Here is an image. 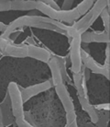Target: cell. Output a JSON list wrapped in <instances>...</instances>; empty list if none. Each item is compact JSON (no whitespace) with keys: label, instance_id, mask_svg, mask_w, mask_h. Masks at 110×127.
<instances>
[{"label":"cell","instance_id":"obj_1","mask_svg":"<svg viewBox=\"0 0 110 127\" xmlns=\"http://www.w3.org/2000/svg\"><path fill=\"white\" fill-rule=\"evenodd\" d=\"M24 26H28L32 28H37V29H43L49 30V31H54L62 34L66 35V31L68 26L64 25L63 22L57 21L54 19H51L48 17L42 16H22L15 19L14 21L7 25L6 30L3 32V36L6 38H10V35L12 34L15 30L24 27Z\"/></svg>","mask_w":110,"mask_h":127},{"label":"cell","instance_id":"obj_2","mask_svg":"<svg viewBox=\"0 0 110 127\" xmlns=\"http://www.w3.org/2000/svg\"><path fill=\"white\" fill-rule=\"evenodd\" d=\"M95 0H83L78 6L74 8H71L69 10L54 9L46 4L37 2L36 9L40 12L43 13L48 18L51 19L66 23H74L79 19L85 15L88 10L92 7Z\"/></svg>","mask_w":110,"mask_h":127},{"label":"cell","instance_id":"obj_3","mask_svg":"<svg viewBox=\"0 0 110 127\" xmlns=\"http://www.w3.org/2000/svg\"><path fill=\"white\" fill-rule=\"evenodd\" d=\"M109 6V0H95L92 7L85 13L81 19L72 24V28L82 34L90 28L93 23L98 19L101 12Z\"/></svg>","mask_w":110,"mask_h":127},{"label":"cell","instance_id":"obj_4","mask_svg":"<svg viewBox=\"0 0 110 127\" xmlns=\"http://www.w3.org/2000/svg\"><path fill=\"white\" fill-rule=\"evenodd\" d=\"M66 35L71 38L70 42V60H71V70L72 73H80L83 68L81 52H82V41L81 34L72 27H68Z\"/></svg>","mask_w":110,"mask_h":127},{"label":"cell","instance_id":"obj_5","mask_svg":"<svg viewBox=\"0 0 110 127\" xmlns=\"http://www.w3.org/2000/svg\"><path fill=\"white\" fill-rule=\"evenodd\" d=\"M8 97L11 103L13 116L16 119L25 118V111H24V101L22 98L21 90L19 89V85L16 82H10L7 87Z\"/></svg>","mask_w":110,"mask_h":127},{"label":"cell","instance_id":"obj_6","mask_svg":"<svg viewBox=\"0 0 110 127\" xmlns=\"http://www.w3.org/2000/svg\"><path fill=\"white\" fill-rule=\"evenodd\" d=\"M81 58H82L83 64L85 65V67L90 70V72L98 74V75H102V76H106V78H107V79L110 78V68L105 66V65H100L96 61H94L83 49L82 52H81Z\"/></svg>","mask_w":110,"mask_h":127},{"label":"cell","instance_id":"obj_7","mask_svg":"<svg viewBox=\"0 0 110 127\" xmlns=\"http://www.w3.org/2000/svg\"><path fill=\"white\" fill-rule=\"evenodd\" d=\"M50 88H51V83L49 80L41 83H38V84H35V85H32L30 87L26 88V89H24L21 91L23 101H28V99L31 98L32 97L38 95V94H40L41 92L47 91Z\"/></svg>","mask_w":110,"mask_h":127},{"label":"cell","instance_id":"obj_8","mask_svg":"<svg viewBox=\"0 0 110 127\" xmlns=\"http://www.w3.org/2000/svg\"><path fill=\"white\" fill-rule=\"evenodd\" d=\"M3 54L17 58H25L28 57V52H27V45H14L12 41H10L6 42L1 49Z\"/></svg>","mask_w":110,"mask_h":127},{"label":"cell","instance_id":"obj_9","mask_svg":"<svg viewBox=\"0 0 110 127\" xmlns=\"http://www.w3.org/2000/svg\"><path fill=\"white\" fill-rule=\"evenodd\" d=\"M55 91H56L57 95L60 98L61 102H62L66 112L74 111V104L72 102L68 89H67L65 85L63 84V82L55 86Z\"/></svg>","mask_w":110,"mask_h":127},{"label":"cell","instance_id":"obj_10","mask_svg":"<svg viewBox=\"0 0 110 127\" xmlns=\"http://www.w3.org/2000/svg\"><path fill=\"white\" fill-rule=\"evenodd\" d=\"M28 57L33 58L43 63H48L51 58L50 52L42 47H39L36 45H27Z\"/></svg>","mask_w":110,"mask_h":127},{"label":"cell","instance_id":"obj_11","mask_svg":"<svg viewBox=\"0 0 110 127\" xmlns=\"http://www.w3.org/2000/svg\"><path fill=\"white\" fill-rule=\"evenodd\" d=\"M109 34L106 32H85L81 34L82 42H106L109 43Z\"/></svg>","mask_w":110,"mask_h":127},{"label":"cell","instance_id":"obj_12","mask_svg":"<svg viewBox=\"0 0 110 127\" xmlns=\"http://www.w3.org/2000/svg\"><path fill=\"white\" fill-rule=\"evenodd\" d=\"M37 1L34 0H12L11 1V10H20V11H31L37 10Z\"/></svg>","mask_w":110,"mask_h":127},{"label":"cell","instance_id":"obj_13","mask_svg":"<svg viewBox=\"0 0 110 127\" xmlns=\"http://www.w3.org/2000/svg\"><path fill=\"white\" fill-rule=\"evenodd\" d=\"M47 64L49 65V68L50 69V72H51V78H52V82H53L54 86L63 83V76H62V73H61L59 64H58L57 58L51 57Z\"/></svg>","mask_w":110,"mask_h":127},{"label":"cell","instance_id":"obj_14","mask_svg":"<svg viewBox=\"0 0 110 127\" xmlns=\"http://www.w3.org/2000/svg\"><path fill=\"white\" fill-rule=\"evenodd\" d=\"M79 102L81 104V107L83 108V110L85 111H86L89 115V117L91 119L92 123L96 124L99 120L97 115V112L95 111L94 106L90 104V102L88 100V97H85V96H78Z\"/></svg>","mask_w":110,"mask_h":127},{"label":"cell","instance_id":"obj_15","mask_svg":"<svg viewBox=\"0 0 110 127\" xmlns=\"http://www.w3.org/2000/svg\"><path fill=\"white\" fill-rule=\"evenodd\" d=\"M73 74V83L75 86L76 89H77V93L78 96H85L87 97V89H86V80L83 77L82 73H72Z\"/></svg>","mask_w":110,"mask_h":127},{"label":"cell","instance_id":"obj_16","mask_svg":"<svg viewBox=\"0 0 110 127\" xmlns=\"http://www.w3.org/2000/svg\"><path fill=\"white\" fill-rule=\"evenodd\" d=\"M101 18L103 19V23H104L105 32L109 34L110 32V17H109V9L108 7H106L100 14Z\"/></svg>","mask_w":110,"mask_h":127},{"label":"cell","instance_id":"obj_17","mask_svg":"<svg viewBox=\"0 0 110 127\" xmlns=\"http://www.w3.org/2000/svg\"><path fill=\"white\" fill-rule=\"evenodd\" d=\"M57 61H58V64H59V67H60L63 79H65V80H67V81H69V78H68V76H67V73H66L65 60L62 57H58L57 58Z\"/></svg>","mask_w":110,"mask_h":127},{"label":"cell","instance_id":"obj_18","mask_svg":"<svg viewBox=\"0 0 110 127\" xmlns=\"http://www.w3.org/2000/svg\"><path fill=\"white\" fill-rule=\"evenodd\" d=\"M11 10V0H0V12Z\"/></svg>","mask_w":110,"mask_h":127},{"label":"cell","instance_id":"obj_19","mask_svg":"<svg viewBox=\"0 0 110 127\" xmlns=\"http://www.w3.org/2000/svg\"><path fill=\"white\" fill-rule=\"evenodd\" d=\"M76 113L74 111H68V112H66V123L67 124H71L72 122L76 121Z\"/></svg>","mask_w":110,"mask_h":127},{"label":"cell","instance_id":"obj_20","mask_svg":"<svg viewBox=\"0 0 110 127\" xmlns=\"http://www.w3.org/2000/svg\"><path fill=\"white\" fill-rule=\"evenodd\" d=\"M34 1L46 4V5H48V6H50V7L54 8V9H60V7H59V6H58V4H57L54 0H34Z\"/></svg>","mask_w":110,"mask_h":127},{"label":"cell","instance_id":"obj_21","mask_svg":"<svg viewBox=\"0 0 110 127\" xmlns=\"http://www.w3.org/2000/svg\"><path fill=\"white\" fill-rule=\"evenodd\" d=\"M16 124L19 127H34L31 124L28 123L25 120V118H20V119H16Z\"/></svg>","mask_w":110,"mask_h":127},{"label":"cell","instance_id":"obj_22","mask_svg":"<svg viewBox=\"0 0 110 127\" xmlns=\"http://www.w3.org/2000/svg\"><path fill=\"white\" fill-rule=\"evenodd\" d=\"M75 0H64L63 3V6H62V9L63 10H69L72 8V4L74 3Z\"/></svg>","mask_w":110,"mask_h":127},{"label":"cell","instance_id":"obj_23","mask_svg":"<svg viewBox=\"0 0 110 127\" xmlns=\"http://www.w3.org/2000/svg\"><path fill=\"white\" fill-rule=\"evenodd\" d=\"M11 41L10 38H6V37H4L2 34L0 35V52H1V49L3 48L4 45L6 44V42H8V41Z\"/></svg>","mask_w":110,"mask_h":127},{"label":"cell","instance_id":"obj_24","mask_svg":"<svg viewBox=\"0 0 110 127\" xmlns=\"http://www.w3.org/2000/svg\"><path fill=\"white\" fill-rule=\"evenodd\" d=\"M0 127H5V124H4V119H3V111H2L1 106H0Z\"/></svg>","mask_w":110,"mask_h":127},{"label":"cell","instance_id":"obj_25","mask_svg":"<svg viewBox=\"0 0 110 127\" xmlns=\"http://www.w3.org/2000/svg\"><path fill=\"white\" fill-rule=\"evenodd\" d=\"M6 27H7V25H6V24H4V23H2V22H0V32H4L6 30Z\"/></svg>","mask_w":110,"mask_h":127},{"label":"cell","instance_id":"obj_26","mask_svg":"<svg viewBox=\"0 0 110 127\" xmlns=\"http://www.w3.org/2000/svg\"><path fill=\"white\" fill-rule=\"evenodd\" d=\"M67 127H78V124H77V122L74 121L71 123V124H67Z\"/></svg>","mask_w":110,"mask_h":127},{"label":"cell","instance_id":"obj_27","mask_svg":"<svg viewBox=\"0 0 110 127\" xmlns=\"http://www.w3.org/2000/svg\"><path fill=\"white\" fill-rule=\"evenodd\" d=\"M54 1H55V2H56V0H54Z\"/></svg>","mask_w":110,"mask_h":127}]
</instances>
